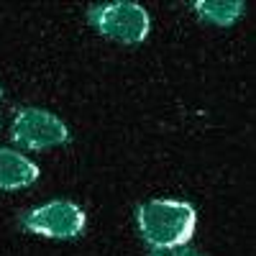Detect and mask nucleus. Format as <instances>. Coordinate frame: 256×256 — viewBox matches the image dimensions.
<instances>
[{"label": "nucleus", "instance_id": "1", "mask_svg": "<svg viewBox=\"0 0 256 256\" xmlns=\"http://www.w3.org/2000/svg\"><path fill=\"white\" fill-rule=\"evenodd\" d=\"M136 220L144 238L154 248L184 246L195 236L198 216L195 208L180 200H152L136 210Z\"/></svg>", "mask_w": 256, "mask_h": 256}, {"label": "nucleus", "instance_id": "7", "mask_svg": "<svg viewBox=\"0 0 256 256\" xmlns=\"http://www.w3.org/2000/svg\"><path fill=\"white\" fill-rule=\"evenodd\" d=\"M152 256H200V251L190 248L187 244L184 246H169V248H154Z\"/></svg>", "mask_w": 256, "mask_h": 256}, {"label": "nucleus", "instance_id": "5", "mask_svg": "<svg viewBox=\"0 0 256 256\" xmlns=\"http://www.w3.org/2000/svg\"><path fill=\"white\" fill-rule=\"evenodd\" d=\"M38 166L10 148H0V190H20L34 184Z\"/></svg>", "mask_w": 256, "mask_h": 256}, {"label": "nucleus", "instance_id": "6", "mask_svg": "<svg viewBox=\"0 0 256 256\" xmlns=\"http://www.w3.org/2000/svg\"><path fill=\"white\" fill-rule=\"evenodd\" d=\"M195 8L200 18L216 26H230L244 13V3H238V0H200V3H195Z\"/></svg>", "mask_w": 256, "mask_h": 256}, {"label": "nucleus", "instance_id": "4", "mask_svg": "<svg viewBox=\"0 0 256 256\" xmlns=\"http://www.w3.org/2000/svg\"><path fill=\"white\" fill-rule=\"evenodd\" d=\"M24 226L38 236L49 238H74L84 228V212L70 200H54L28 212Z\"/></svg>", "mask_w": 256, "mask_h": 256}, {"label": "nucleus", "instance_id": "2", "mask_svg": "<svg viewBox=\"0 0 256 256\" xmlns=\"http://www.w3.org/2000/svg\"><path fill=\"white\" fill-rule=\"evenodd\" d=\"M90 20L98 26L100 34L123 41V44H138L148 34V13L136 3H128V0L92 8Z\"/></svg>", "mask_w": 256, "mask_h": 256}, {"label": "nucleus", "instance_id": "3", "mask_svg": "<svg viewBox=\"0 0 256 256\" xmlns=\"http://www.w3.org/2000/svg\"><path fill=\"white\" fill-rule=\"evenodd\" d=\"M13 141L24 148H49V146H59L67 144L70 134L56 116L46 113V110H20L13 120V131H10Z\"/></svg>", "mask_w": 256, "mask_h": 256}]
</instances>
